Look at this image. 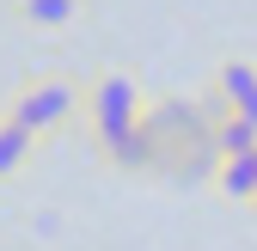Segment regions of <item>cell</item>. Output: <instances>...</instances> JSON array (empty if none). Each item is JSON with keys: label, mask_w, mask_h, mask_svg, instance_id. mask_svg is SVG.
Wrapping results in <instances>:
<instances>
[{"label": "cell", "mask_w": 257, "mask_h": 251, "mask_svg": "<svg viewBox=\"0 0 257 251\" xmlns=\"http://www.w3.org/2000/svg\"><path fill=\"white\" fill-rule=\"evenodd\" d=\"M7 116L19 122V129H31L37 141H49V135L68 129L74 116H86V80H80V74H68V68L37 74V80H25V86L13 92Z\"/></svg>", "instance_id": "6da1fadb"}, {"label": "cell", "mask_w": 257, "mask_h": 251, "mask_svg": "<svg viewBox=\"0 0 257 251\" xmlns=\"http://www.w3.org/2000/svg\"><path fill=\"white\" fill-rule=\"evenodd\" d=\"M147 116V92L135 74H122V68H104V74H92L86 80V122H92V141H116L128 135L135 122Z\"/></svg>", "instance_id": "7a4b0ae2"}, {"label": "cell", "mask_w": 257, "mask_h": 251, "mask_svg": "<svg viewBox=\"0 0 257 251\" xmlns=\"http://www.w3.org/2000/svg\"><path fill=\"white\" fill-rule=\"evenodd\" d=\"M214 104H220V116H239L257 129V61L251 55H227L214 68Z\"/></svg>", "instance_id": "3957f363"}, {"label": "cell", "mask_w": 257, "mask_h": 251, "mask_svg": "<svg viewBox=\"0 0 257 251\" xmlns=\"http://www.w3.org/2000/svg\"><path fill=\"white\" fill-rule=\"evenodd\" d=\"M98 153H104V160H110L116 172H153V166H159V141H153V129H147V116H141L128 135L104 141Z\"/></svg>", "instance_id": "277c9868"}, {"label": "cell", "mask_w": 257, "mask_h": 251, "mask_svg": "<svg viewBox=\"0 0 257 251\" xmlns=\"http://www.w3.org/2000/svg\"><path fill=\"white\" fill-rule=\"evenodd\" d=\"M13 19L37 25V31H68L86 19V0H13Z\"/></svg>", "instance_id": "5b68a950"}, {"label": "cell", "mask_w": 257, "mask_h": 251, "mask_svg": "<svg viewBox=\"0 0 257 251\" xmlns=\"http://www.w3.org/2000/svg\"><path fill=\"white\" fill-rule=\"evenodd\" d=\"M214 184H220V196L251 202V196H257V147H251V153H227V160H214Z\"/></svg>", "instance_id": "8992f818"}, {"label": "cell", "mask_w": 257, "mask_h": 251, "mask_svg": "<svg viewBox=\"0 0 257 251\" xmlns=\"http://www.w3.org/2000/svg\"><path fill=\"white\" fill-rule=\"evenodd\" d=\"M31 153H37V135L19 129L13 116H0V178H19L31 166Z\"/></svg>", "instance_id": "52a82bcc"}, {"label": "cell", "mask_w": 257, "mask_h": 251, "mask_svg": "<svg viewBox=\"0 0 257 251\" xmlns=\"http://www.w3.org/2000/svg\"><path fill=\"white\" fill-rule=\"evenodd\" d=\"M251 202H257V196H251Z\"/></svg>", "instance_id": "ba28073f"}]
</instances>
